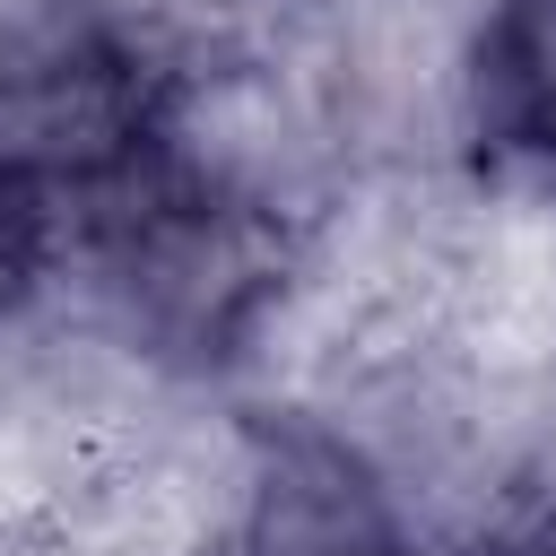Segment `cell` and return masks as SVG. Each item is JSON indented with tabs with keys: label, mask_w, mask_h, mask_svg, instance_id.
I'll return each mask as SVG.
<instances>
[{
	"label": "cell",
	"mask_w": 556,
	"mask_h": 556,
	"mask_svg": "<svg viewBox=\"0 0 556 556\" xmlns=\"http://www.w3.org/2000/svg\"><path fill=\"white\" fill-rule=\"evenodd\" d=\"M174 156V78L104 9H43L0 43V165L61 217H96Z\"/></svg>",
	"instance_id": "cell-1"
},
{
	"label": "cell",
	"mask_w": 556,
	"mask_h": 556,
	"mask_svg": "<svg viewBox=\"0 0 556 556\" xmlns=\"http://www.w3.org/2000/svg\"><path fill=\"white\" fill-rule=\"evenodd\" d=\"M87 243H96L113 295L130 304V321L156 330L165 348H200V356H226V339L278 287V243L261 235L252 200L208 182L182 148L156 174H139L122 200H104L87 217Z\"/></svg>",
	"instance_id": "cell-2"
},
{
	"label": "cell",
	"mask_w": 556,
	"mask_h": 556,
	"mask_svg": "<svg viewBox=\"0 0 556 556\" xmlns=\"http://www.w3.org/2000/svg\"><path fill=\"white\" fill-rule=\"evenodd\" d=\"M243 556H408L382 486L330 434H278L252 486Z\"/></svg>",
	"instance_id": "cell-3"
},
{
	"label": "cell",
	"mask_w": 556,
	"mask_h": 556,
	"mask_svg": "<svg viewBox=\"0 0 556 556\" xmlns=\"http://www.w3.org/2000/svg\"><path fill=\"white\" fill-rule=\"evenodd\" d=\"M469 122L495 156L556 174V0H495L469 52Z\"/></svg>",
	"instance_id": "cell-4"
},
{
	"label": "cell",
	"mask_w": 556,
	"mask_h": 556,
	"mask_svg": "<svg viewBox=\"0 0 556 556\" xmlns=\"http://www.w3.org/2000/svg\"><path fill=\"white\" fill-rule=\"evenodd\" d=\"M52 243H61V208H52L43 191H26V182L0 165V313H17V304L35 295Z\"/></svg>",
	"instance_id": "cell-5"
}]
</instances>
